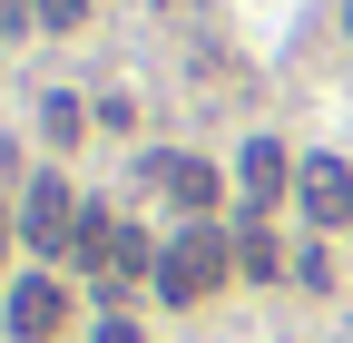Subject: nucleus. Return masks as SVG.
Returning <instances> with one entry per match:
<instances>
[{
    "label": "nucleus",
    "mask_w": 353,
    "mask_h": 343,
    "mask_svg": "<svg viewBox=\"0 0 353 343\" xmlns=\"http://www.w3.org/2000/svg\"><path fill=\"white\" fill-rule=\"evenodd\" d=\"M148 187L176 196L187 216H206V206H216V167H206V157H148Z\"/></svg>",
    "instance_id": "obj_5"
},
{
    "label": "nucleus",
    "mask_w": 353,
    "mask_h": 343,
    "mask_svg": "<svg viewBox=\"0 0 353 343\" xmlns=\"http://www.w3.org/2000/svg\"><path fill=\"white\" fill-rule=\"evenodd\" d=\"M39 127H50V138L69 147V138H79V98H39Z\"/></svg>",
    "instance_id": "obj_8"
},
{
    "label": "nucleus",
    "mask_w": 353,
    "mask_h": 343,
    "mask_svg": "<svg viewBox=\"0 0 353 343\" xmlns=\"http://www.w3.org/2000/svg\"><path fill=\"white\" fill-rule=\"evenodd\" d=\"M343 30H353V0H343Z\"/></svg>",
    "instance_id": "obj_13"
},
{
    "label": "nucleus",
    "mask_w": 353,
    "mask_h": 343,
    "mask_svg": "<svg viewBox=\"0 0 353 343\" xmlns=\"http://www.w3.org/2000/svg\"><path fill=\"white\" fill-rule=\"evenodd\" d=\"M236 265H245L255 284H275V275H285V255H275V236H265V226H255V236L236 245Z\"/></svg>",
    "instance_id": "obj_7"
},
{
    "label": "nucleus",
    "mask_w": 353,
    "mask_h": 343,
    "mask_svg": "<svg viewBox=\"0 0 353 343\" xmlns=\"http://www.w3.org/2000/svg\"><path fill=\"white\" fill-rule=\"evenodd\" d=\"M236 177H245V196H255V206H275V196H294V167H285V147H275V138H255V147L236 157Z\"/></svg>",
    "instance_id": "obj_6"
},
{
    "label": "nucleus",
    "mask_w": 353,
    "mask_h": 343,
    "mask_svg": "<svg viewBox=\"0 0 353 343\" xmlns=\"http://www.w3.org/2000/svg\"><path fill=\"white\" fill-rule=\"evenodd\" d=\"M39 10H30V0H0V30H30Z\"/></svg>",
    "instance_id": "obj_10"
},
{
    "label": "nucleus",
    "mask_w": 353,
    "mask_h": 343,
    "mask_svg": "<svg viewBox=\"0 0 353 343\" xmlns=\"http://www.w3.org/2000/svg\"><path fill=\"white\" fill-rule=\"evenodd\" d=\"M226 265H236L226 236H216V226H187V236L157 255V294H167V304H206V294L226 284Z\"/></svg>",
    "instance_id": "obj_1"
},
{
    "label": "nucleus",
    "mask_w": 353,
    "mask_h": 343,
    "mask_svg": "<svg viewBox=\"0 0 353 343\" xmlns=\"http://www.w3.org/2000/svg\"><path fill=\"white\" fill-rule=\"evenodd\" d=\"M0 245H10V216H0Z\"/></svg>",
    "instance_id": "obj_12"
},
{
    "label": "nucleus",
    "mask_w": 353,
    "mask_h": 343,
    "mask_svg": "<svg viewBox=\"0 0 353 343\" xmlns=\"http://www.w3.org/2000/svg\"><path fill=\"white\" fill-rule=\"evenodd\" d=\"M59 314H69V294H59L50 275L10 284V343H50V333H59Z\"/></svg>",
    "instance_id": "obj_4"
},
{
    "label": "nucleus",
    "mask_w": 353,
    "mask_h": 343,
    "mask_svg": "<svg viewBox=\"0 0 353 343\" xmlns=\"http://www.w3.org/2000/svg\"><path fill=\"white\" fill-rule=\"evenodd\" d=\"M30 10H39V30H79V20H88V0H30Z\"/></svg>",
    "instance_id": "obj_9"
},
{
    "label": "nucleus",
    "mask_w": 353,
    "mask_h": 343,
    "mask_svg": "<svg viewBox=\"0 0 353 343\" xmlns=\"http://www.w3.org/2000/svg\"><path fill=\"white\" fill-rule=\"evenodd\" d=\"M294 206H304L314 226H353V167H343V157H304V167H294Z\"/></svg>",
    "instance_id": "obj_2"
},
{
    "label": "nucleus",
    "mask_w": 353,
    "mask_h": 343,
    "mask_svg": "<svg viewBox=\"0 0 353 343\" xmlns=\"http://www.w3.org/2000/svg\"><path fill=\"white\" fill-rule=\"evenodd\" d=\"M20 236H30L39 255L79 245V216H69V187H59V177H30V196H20Z\"/></svg>",
    "instance_id": "obj_3"
},
{
    "label": "nucleus",
    "mask_w": 353,
    "mask_h": 343,
    "mask_svg": "<svg viewBox=\"0 0 353 343\" xmlns=\"http://www.w3.org/2000/svg\"><path fill=\"white\" fill-rule=\"evenodd\" d=\"M99 343H138V324H128V314H108V324H99Z\"/></svg>",
    "instance_id": "obj_11"
}]
</instances>
